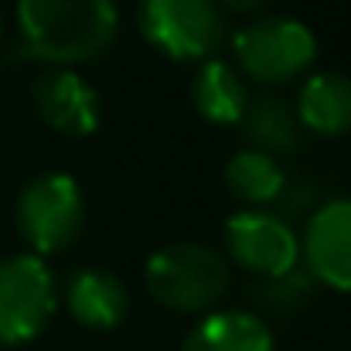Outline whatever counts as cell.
Segmentation results:
<instances>
[{"label": "cell", "mask_w": 351, "mask_h": 351, "mask_svg": "<svg viewBox=\"0 0 351 351\" xmlns=\"http://www.w3.org/2000/svg\"><path fill=\"white\" fill-rule=\"evenodd\" d=\"M117 0H17V55L51 69L99 58L117 41Z\"/></svg>", "instance_id": "cell-1"}, {"label": "cell", "mask_w": 351, "mask_h": 351, "mask_svg": "<svg viewBox=\"0 0 351 351\" xmlns=\"http://www.w3.org/2000/svg\"><path fill=\"white\" fill-rule=\"evenodd\" d=\"M147 293L171 314H208L232 283L229 259L205 242H167L143 263Z\"/></svg>", "instance_id": "cell-2"}, {"label": "cell", "mask_w": 351, "mask_h": 351, "mask_svg": "<svg viewBox=\"0 0 351 351\" xmlns=\"http://www.w3.org/2000/svg\"><path fill=\"white\" fill-rule=\"evenodd\" d=\"M136 27L174 62H208L229 38V14L219 0H136Z\"/></svg>", "instance_id": "cell-3"}, {"label": "cell", "mask_w": 351, "mask_h": 351, "mask_svg": "<svg viewBox=\"0 0 351 351\" xmlns=\"http://www.w3.org/2000/svg\"><path fill=\"white\" fill-rule=\"evenodd\" d=\"M14 222L24 245L34 256H51L69 249L86 226V195L79 181L65 171H45L31 178L14 205Z\"/></svg>", "instance_id": "cell-4"}, {"label": "cell", "mask_w": 351, "mask_h": 351, "mask_svg": "<svg viewBox=\"0 0 351 351\" xmlns=\"http://www.w3.org/2000/svg\"><path fill=\"white\" fill-rule=\"evenodd\" d=\"M232 51L242 79L249 75L263 86H283L317 62V38L297 17L263 14L235 31Z\"/></svg>", "instance_id": "cell-5"}, {"label": "cell", "mask_w": 351, "mask_h": 351, "mask_svg": "<svg viewBox=\"0 0 351 351\" xmlns=\"http://www.w3.org/2000/svg\"><path fill=\"white\" fill-rule=\"evenodd\" d=\"M58 307V283L51 266L34 252L0 259V348L34 341Z\"/></svg>", "instance_id": "cell-6"}, {"label": "cell", "mask_w": 351, "mask_h": 351, "mask_svg": "<svg viewBox=\"0 0 351 351\" xmlns=\"http://www.w3.org/2000/svg\"><path fill=\"white\" fill-rule=\"evenodd\" d=\"M226 252L256 280L300 266V232L273 208H242L226 222Z\"/></svg>", "instance_id": "cell-7"}, {"label": "cell", "mask_w": 351, "mask_h": 351, "mask_svg": "<svg viewBox=\"0 0 351 351\" xmlns=\"http://www.w3.org/2000/svg\"><path fill=\"white\" fill-rule=\"evenodd\" d=\"M300 263L317 287L351 293V198H328L311 212L300 235Z\"/></svg>", "instance_id": "cell-8"}, {"label": "cell", "mask_w": 351, "mask_h": 351, "mask_svg": "<svg viewBox=\"0 0 351 351\" xmlns=\"http://www.w3.org/2000/svg\"><path fill=\"white\" fill-rule=\"evenodd\" d=\"M34 110L55 133L89 136L103 123V99L75 69H48L34 82Z\"/></svg>", "instance_id": "cell-9"}, {"label": "cell", "mask_w": 351, "mask_h": 351, "mask_svg": "<svg viewBox=\"0 0 351 351\" xmlns=\"http://www.w3.org/2000/svg\"><path fill=\"white\" fill-rule=\"evenodd\" d=\"M65 307L89 331H113L130 314V290L113 269L82 266L65 280Z\"/></svg>", "instance_id": "cell-10"}, {"label": "cell", "mask_w": 351, "mask_h": 351, "mask_svg": "<svg viewBox=\"0 0 351 351\" xmlns=\"http://www.w3.org/2000/svg\"><path fill=\"white\" fill-rule=\"evenodd\" d=\"M300 130L317 136H341L351 130V79L345 72H314L293 103Z\"/></svg>", "instance_id": "cell-11"}, {"label": "cell", "mask_w": 351, "mask_h": 351, "mask_svg": "<svg viewBox=\"0 0 351 351\" xmlns=\"http://www.w3.org/2000/svg\"><path fill=\"white\" fill-rule=\"evenodd\" d=\"M181 351H276L273 331L252 311H208L184 338Z\"/></svg>", "instance_id": "cell-12"}, {"label": "cell", "mask_w": 351, "mask_h": 351, "mask_svg": "<svg viewBox=\"0 0 351 351\" xmlns=\"http://www.w3.org/2000/svg\"><path fill=\"white\" fill-rule=\"evenodd\" d=\"M249 86L242 79V72L222 62V58H208L198 65L195 79H191V103L198 110V117L219 126H235L245 117L249 106Z\"/></svg>", "instance_id": "cell-13"}, {"label": "cell", "mask_w": 351, "mask_h": 351, "mask_svg": "<svg viewBox=\"0 0 351 351\" xmlns=\"http://www.w3.org/2000/svg\"><path fill=\"white\" fill-rule=\"evenodd\" d=\"M242 133L249 140V147L269 154V157H283V154H293L300 147V119L293 113V106L280 96H256L249 99L245 106V117H242Z\"/></svg>", "instance_id": "cell-14"}, {"label": "cell", "mask_w": 351, "mask_h": 351, "mask_svg": "<svg viewBox=\"0 0 351 351\" xmlns=\"http://www.w3.org/2000/svg\"><path fill=\"white\" fill-rule=\"evenodd\" d=\"M283 181H287V171L280 167V160L256 147H239L226 160V184L249 208H269Z\"/></svg>", "instance_id": "cell-15"}, {"label": "cell", "mask_w": 351, "mask_h": 351, "mask_svg": "<svg viewBox=\"0 0 351 351\" xmlns=\"http://www.w3.org/2000/svg\"><path fill=\"white\" fill-rule=\"evenodd\" d=\"M314 290H317V280L304 269V263L300 266H293L290 273H280V276H269V280H256V290H252V297H256V304L259 307H266L269 314H297V311H304L307 304H311V297H314Z\"/></svg>", "instance_id": "cell-16"}, {"label": "cell", "mask_w": 351, "mask_h": 351, "mask_svg": "<svg viewBox=\"0 0 351 351\" xmlns=\"http://www.w3.org/2000/svg\"><path fill=\"white\" fill-rule=\"evenodd\" d=\"M314 208H317V191H314V184L304 181V178H290V174H287V181H283V188H280V195H276V202H273V212L283 215L287 222H293L297 215H307V219H311Z\"/></svg>", "instance_id": "cell-17"}, {"label": "cell", "mask_w": 351, "mask_h": 351, "mask_svg": "<svg viewBox=\"0 0 351 351\" xmlns=\"http://www.w3.org/2000/svg\"><path fill=\"white\" fill-rule=\"evenodd\" d=\"M219 3H222L226 14H242V17H249V14H259L269 0H219Z\"/></svg>", "instance_id": "cell-18"}]
</instances>
